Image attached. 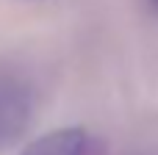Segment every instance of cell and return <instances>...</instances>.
Here are the masks:
<instances>
[{"label":"cell","instance_id":"6da1fadb","mask_svg":"<svg viewBox=\"0 0 158 155\" xmlns=\"http://www.w3.org/2000/svg\"><path fill=\"white\" fill-rule=\"evenodd\" d=\"M33 116V92L31 86L14 75L0 69V153L14 147L28 130Z\"/></svg>","mask_w":158,"mask_h":155},{"label":"cell","instance_id":"7a4b0ae2","mask_svg":"<svg viewBox=\"0 0 158 155\" xmlns=\"http://www.w3.org/2000/svg\"><path fill=\"white\" fill-rule=\"evenodd\" d=\"M86 150V130L83 128H58L33 139L19 155H83Z\"/></svg>","mask_w":158,"mask_h":155},{"label":"cell","instance_id":"3957f363","mask_svg":"<svg viewBox=\"0 0 158 155\" xmlns=\"http://www.w3.org/2000/svg\"><path fill=\"white\" fill-rule=\"evenodd\" d=\"M156 6H158V0H156Z\"/></svg>","mask_w":158,"mask_h":155}]
</instances>
